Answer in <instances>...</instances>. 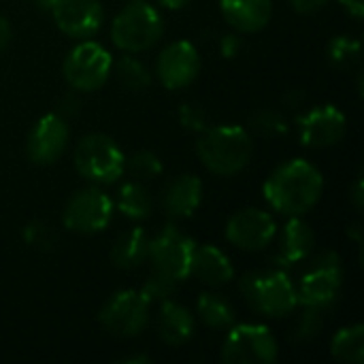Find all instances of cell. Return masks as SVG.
Instances as JSON below:
<instances>
[{
	"instance_id": "cell-29",
	"label": "cell",
	"mask_w": 364,
	"mask_h": 364,
	"mask_svg": "<svg viewBox=\"0 0 364 364\" xmlns=\"http://www.w3.org/2000/svg\"><path fill=\"white\" fill-rule=\"evenodd\" d=\"M126 168L136 179H154L162 173V162L154 151H136L128 158Z\"/></svg>"
},
{
	"instance_id": "cell-7",
	"label": "cell",
	"mask_w": 364,
	"mask_h": 364,
	"mask_svg": "<svg viewBox=\"0 0 364 364\" xmlns=\"http://www.w3.org/2000/svg\"><path fill=\"white\" fill-rule=\"evenodd\" d=\"M111 66H113L111 53L102 45L94 41H85L68 51L62 70L66 83L75 92H94L105 85Z\"/></svg>"
},
{
	"instance_id": "cell-35",
	"label": "cell",
	"mask_w": 364,
	"mask_h": 364,
	"mask_svg": "<svg viewBox=\"0 0 364 364\" xmlns=\"http://www.w3.org/2000/svg\"><path fill=\"white\" fill-rule=\"evenodd\" d=\"M328 0H290V4L299 11V13H314L318 9H322Z\"/></svg>"
},
{
	"instance_id": "cell-40",
	"label": "cell",
	"mask_w": 364,
	"mask_h": 364,
	"mask_svg": "<svg viewBox=\"0 0 364 364\" xmlns=\"http://www.w3.org/2000/svg\"><path fill=\"white\" fill-rule=\"evenodd\" d=\"M350 237H352V239H356V243H358V245L363 243V228H360V224H354V226L350 228Z\"/></svg>"
},
{
	"instance_id": "cell-24",
	"label": "cell",
	"mask_w": 364,
	"mask_h": 364,
	"mask_svg": "<svg viewBox=\"0 0 364 364\" xmlns=\"http://www.w3.org/2000/svg\"><path fill=\"white\" fill-rule=\"evenodd\" d=\"M196 309L200 320L213 331H226L235 324V309L220 294H209V292L200 294Z\"/></svg>"
},
{
	"instance_id": "cell-16",
	"label": "cell",
	"mask_w": 364,
	"mask_h": 364,
	"mask_svg": "<svg viewBox=\"0 0 364 364\" xmlns=\"http://www.w3.org/2000/svg\"><path fill=\"white\" fill-rule=\"evenodd\" d=\"M58 28L73 38H92L105 19L102 4L98 0H58L51 9Z\"/></svg>"
},
{
	"instance_id": "cell-27",
	"label": "cell",
	"mask_w": 364,
	"mask_h": 364,
	"mask_svg": "<svg viewBox=\"0 0 364 364\" xmlns=\"http://www.w3.org/2000/svg\"><path fill=\"white\" fill-rule=\"evenodd\" d=\"M363 45L352 36H337L328 45V60L339 68H350L360 62Z\"/></svg>"
},
{
	"instance_id": "cell-15",
	"label": "cell",
	"mask_w": 364,
	"mask_h": 364,
	"mask_svg": "<svg viewBox=\"0 0 364 364\" xmlns=\"http://www.w3.org/2000/svg\"><path fill=\"white\" fill-rule=\"evenodd\" d=\"M299 134L307 147H333L346 136V115L333 105L316 107L299 117Z\"/></svg>"
},
{
	"instance_id": "cell-4",
	"label": "cell",
	"mask_w": 364,
	"mask_h": 364,
	"mask_svg": "<svg viewBox=\"0 0 364 364\" xmlns=\"http://www.w3.org/2000/svg\"><path fill=\"white\" fill-rule=\"evenodd\" d=\"M164 32L162 15L156 6L143 0H132L126 4L111 23V41L115 47L139 53L154 47Z\"/></svg>"
},
{
	"instance_id": "cell-18",
	"label": "cell",
	"mask_w": 364,
	"mask_h": 364,
	"mask_svg": "<svg viewBox=\"0 0 364 364\" xmlns=\"http://www.w3.org/2000/svg\"><path fill=\"white\" fill-rule=\"evenodd\" d=\"M224 19L239 32L262 30L273 15V0H220Z\"/></svg>"
},
{
	"instance_id": "cell-14",
	"label": "cell",
	"mask_w": 364,
	"mask_h": 364,
	"mask_svg": "<svg viewBox=\"0 0 364 364\" xmlns=\"http://www.w3.org/2000/svg\"><path fill=\"white\" fill-rule=\"evenodd\" d=\"M66 145H68V126L64 117L58 113H47L34 124L26 143V154L34 164L47 166L53 164L64 154Z\"/></svg>"
},
{
	"instance_id": "cell-37",
	"label": "cell",
	"mask_w": 364,
	"mask_h": 364,
	"mask_svg": "<svg viewBox=\"0 0 364 364\" xmlns=\"http://www.w3.org/2000/svg\"><path fill=\"white\" fill-rule=\"evenodd\" d=\"M352 203L356 207V211H363L364 207V188H363V179H358L354 183V190H352Z\"/></svg>"
},
{
	"instance_id": "cell-23",
	"label": "cell",
	"mask_w": 364,
	"mask_h": 364,
	"mask_svg": "<svg viewBox=\"0 0 364 364\" xmlns=\"http://www.w3.org/2000/svg\"><path fill=\"white\" fill-rule=\"evenodd\" d=\"M117 209L122 211V215H126L130 220H145L154 211V200H151V194L143 188V183L130 181V183L122 186V190H119Z\"/></svg>"
},
{
	"instance_id": "cell-25",
	"label": "cell",
	"mask_w": 364,
	"mask_h": 364,
	"mask_svg": "<svg viewBox=\"0 0 364 364\" xmlns=\"http://www.w3.org/2000/svg\"><path fill=\"white\" fill-rule=\"evenodd\" d=\"M331 352L339 363L360 364L364 360V326L356 324L350 328H341L333 343H331Z\"/></svg>"
},
{
	"instance_id": "cell-3",
	"label": "cell",
	"mask_w": 364,
	"mask_h": 364,
	"mask_svg": "<svg viewBox=\"0 0 364 364\" xmlns=\"http://www.w3.org/2000/svg\"><path fill=\"white\" fill-rule=\"evenodd\" d=\"M241 292L252 309L267 318H286L290 316L296 305V288L284 269L273 271H254L243 275Z\"/></svg>"
},
{
	"instance_id": "cell-26",
	"label": "cell",
	"mask_w": 364,
	"mask_h": 364,
	"mask_svg": "<svg viewBox=\"0 0 364 364\" xmlns=\"http://www.w3.org/2000/svg\"><path fill=\"white\" fill-rule=\"evenodd\" d=\"M115 75H117L119 83L130 92H141L151 83V75H149L147 66L141 60L132 58V55H124L117 62Z\"/></svg>"
},
{
	"instance_id": "cell-6",
	"label": "cell",
	"mask_w": 364,
	"mask_h": 364,
	"mask_svg": "<svg viewBox=\"0 0 364 364\" xmlns=\"http://www.w3.org/2000/svg\"><path fill=\"white\" fill-rule=\"evenodd\" d=\"M341 284H343L341 258L335 252H324L311 262L309 271L303 275L296 288L299 305L326 311L339 299Z\"/></svg>"
},
{
	"instance_id": "cell-38",
	"label": "cell",
	"mask_w": 364,
	"mask_h": 364,
	"mask_svg": "<svg viewBox=\"0 0 364 364\" xmlns=\"http://www.w3.org/2000/svg\"><path fill=\"white\" fill-rule=\"evenodd\" d=\"M9 41H11V23L9 19L0 17V51L9 45Z\"/></svg>"
},
{
	"instance_id": "cell-22",
	"label": "cell",
	"mask_w": 364,
	"mask_h": 364,
	"mask_svg": "<svg viewBox=\"0 0 364 364\" xmlns=\"http://www.w3.org/2000/svg\"><path fill=\"white\" fill-rule=\"evenodd\" d=\"M147 252H149L147 232L143 228H130L115 239L111 247V262L117 269L132 271L147 260Z\"/></svg>"
},
{
	"instance_id": "cell-39",
	"label": "cell",
	"mask_w": 364,
	"mask_h": 364,
	"mask_svg": "<svg viewBox=\"0 0 364 364\" xmlns=\"http://www.w3.org/2000/svg\"><path fill=\"white\" fill-rule=\"evenodd\" d=\"M158 2L166 9H183L190 4V0H158Z\"/></svg>"
},
{
	"instance_id": "cell-19",
	"label": "cell",
	"mask_w": 364,
	"mask_h": 364,
	"mask_svg": "<svg viewBox=\"0 0 364 364\" xmlns=\"http://www.w3.org/2000/svg\"><path fill=\"white\" fill-rule=\"evenodd\" d=\"M200 198H203L200 179L194 175H181L166 186L162 194V207L166 215L175 220H183V218L194 215V211L200 205Z\"/></svg>"
},
{
	"instance_id": "cell-17",
	"label": "cell",
	"mask_w": 364,
	"mask_h": 364,
	"mask_svg": "<svg viewBox=\"0 0 364 364\" xmlns=\"http://www.w3.org/2000/svg\"><path fill=\"white\" fill-rule=\"evenodd\" d=\"M314 245H316V235L311 226L301 218H290V222L282 232V247L279 254L275 256V267L288 269L307 260L314 252Z\"/></svg>"
},
{
	"instance_id": "cell-32",
	"label": "cell",
	"mask_w": 364,
	"mask_h": 364,
	"mask_svg": "<svg viewBox=\"0 0 364 364\" xmlns=\"http://www.w3.org/2000/svg\"><path fill=\"white\" fill-rule=\"evenodd\" d=\"M23 239L30 247L47 252L55 245V232L51 230V226H47L45 222H32L28 224V228L23 230Z\"/></svg>"
},
{
	"instance_id": "cell-42",
	"label": "cell",
	"mask_w": 364,
	"mask_h": 364,
	"mask_svg": "<svg viewBox=\"0 0 364 364\" xmlns=\"http://www.w3.org/2000/svg\"><path fill=\"white\" fill-rule=\"evenodd\" d=\"M124 363L126 364H132V363L145 364V363H149V358H147V356H128V358H124Z\"/></svg>"
},
{
	"instance_id": "cell-10",
	"label": "cell",
	"mask_w": 364,
	"mask_h": 364,
	"mask_svg": "<svg viewBox=\"0 0 364 364\" xmlns=\"http://www.w3.org/2000/svg\"><path fill=\"white\" fill-rule=\"evenodd\" d=\"M149 299L141 290H122L100 309V324L115 337H136L149 322Z\"/></svg>"
},
{
	"instance_id": "cell-12",
	"label": "cell",
	"mask_w": 364,
	"mask_h": 364,
	"mask_svg": "<svg viewBox=\"0 0 364 364\" xmlns=\"http://www.w3.org/2000/svg\"><path fill=\"white\" fill-rule=\"evenodd\" d=\"M277 237V224L273 215L262 209L237 211L226 224V239L245 252H260Z\"/></svg>"
},
{
	"instance_id": "cell-41",
	"label": "cell",
	"mask_w": 364,
	"mask_h": 364,
	"mask_svg": "<svg viewBox=\"0 0 364 364\" xmlns=\"http://www.w3.org/2000/svg\"><path fill=\"white\" fill-rule=\"evenodd\" d=\"M36 4H38V9H43V11H49V13H51V9L58 4V0H36Z\"/></svg>"
},
{
	"instance_id": "cell-5",
	"label": "cell",
	"mask_w": 364,
	"mask_h": 364,
	"mask_svg": "<svg viewBox=\"0 0 364 364\" xmlns=\"http://www.w3.org/2000/svg\"><path fill=\"white\" fill-rule=\"evenodd\" d=\"M77 173L94 183H113L126 171V158L117 143L107 134L83 136L73 154Z\"/></svg>"
},
{
	"instance_id": "cell-31",
	"label": "cell",
	"mask_w": 364,
	"mask_h": 364,
	"mask_svg": "<svg viewBox=\"0 0 364 364\" xmlns=\"http://www.w3.org/2000/svg\"><path fill=\"white\" fill-rule=\"evenodd\" d=\"M175 288H177V282H173V279H168L166 275L154 271V273L147 277V282H145V286L141 288V292L149 299V303H162V301L171 299V294L175 292Z\"/></svg>"
},
{
	"instance_id": "cell-9",
	"label": "cell",
	"mask_w": 364,
	"mask_h": 364,
	"mask_svg": "<svg viewBox=\"0 0 364 364\" xmlns=\"http://www.w3.org/2000/svg\"><path fill=\"white\" fill-rule=\"evenodd\" d=\"M194 247L196 243L190 237H186L181 230L173 226H166L160 235L149 239L147 258L151 260L154 271L179 284L186 277H190Z\"/></svg>"
},
{
	"instance_id": "cell-20",
	"label": "cell",
	"mask_w": 364,
	"mask_h": 364,
	"mask_svg": "<svg viewBox=\"0 0 364 364\" xmlns=\"http://www.w3.org/2000/svg\"><path fill=\"white\" fill-rule=\"evenodd\" d=\"M194 335V316L179 303L166 299L160 303L158 314V337L166 346H183Z\"/></svg>"
},
{
	"instance_id": "cell-30",
	"label": "cell",
	"mask_w": 364,
	"mask_h": 364,
	"mask_svg": "<svg viewBox=\"0 0 364 364\" xmlns=\"http://www.w3.org/2000/svg\"><path fill=\"white\" fill-rule=\"evenodd\" d=\"M324 326V311L316 307H305V311L299 318V324L294 328V339L299 341H309L320 335Z\"/></svg>"
},
{
	"instance_id": "cell-34",
	"label": "cell",
	"mask_w": 364,
	"mask_h": 364,
	"mask_svg": "<svg viewBox=\"0 0 364 364\" xmlns=\"http://www.w3.org/2000/svg\"><path fill=\"white\" fill-rule=\"evenodd\" d=\"M220 51H222L224 58H237V53L241 51V38L235 36V34H226L220 41Z\"/></svg>"
},
{
	"instance_id": "cell-33",
	"label": "cell",
	"mask_w": 364,
	"mask_h": 364,
	"mask_svg": "<svg viewBox=\"0 0 364 364\" xmlns=\"http://www.w3.org/2000/svg\"><path fill=\"white\" fill-rule=\"evenodd\" d=\"M179 124L190 132H203L207 128V111L196 102H183L179 109Z\"/></svg>"
},
{
	"instance_id": "cell-13",
	"label": "cell",
	"mask_w": 364,
	"mask_h": 364,
	"mask_svg": "<svg viewBox=\"0 0 364 364\" xmlns=\"http://www.w3.org/2000/svg\"><path fill=\"white\" fill-rule=\"evenodd\" d=\"M158 77L164 87L181 90L188 87L200 70V58L190 41H175L166 45L156 64Z\"/></svg>"
},
{
	"instance_id": "cell-28",
	"label": "cell",
	"mask_w": 364,
	"mask_h": 364,
	"mask_svg": "<svg viewBox=\"0 0 364 364\" xmlns=\"http://www.w3.org/2000/svg\"><path fill=\"white\" fill-rule=\"evenodd\" d=\"M252 126L260 136H267V139L284 136L288 132V124H286L284 115L279 111H273V109L258 111L252 119Z\"/></svg>"
},
{
	"instance_id": "cell-21",
	"label": "cell",
	"mask_w": 364,
	"mask_h": 364,
	"mask_svg": "<svg viewBox=\"0 0 364 364\" xmlns=\"http://www.w3.org/2000/svg\"><path fill=\"white\" fill-rule=\"evenodd\" d=\"M203 284L209 286H224L232 279L235 271L230 260L213 245H196L192 256V271Z\"/></svg>"
},
{
	"instance_id": "cell-11",
	"label": "cell",
	"mask_w": 364,
	"mask_h": 364,
	"mask_svg": "<svg viewBox=\"0 0 364 364\" xmlns=\"http://www.w3.org/2000/svg\"><path fill=\"white\" fill-rule=\"evenodd\" d=\"M113 218V200L98 188H85L70 196L64 207L62 222L68 230L79 235L102 232Z\"/></svg>"
},
{
	"instance_id": "cell-1",
	"label": "cell",
	"mask_w": 364,
	"mask_h": 364,
	"mask_svg": "<svg viewBox=\"0 0 364 364\" xmlns=\"http://www.w3.org/2000/svg\"><path fill=\"white\" fill-rule=\"evenodd\" d=\"M324 192L322 173L307 160H288L279 164L264 183L267 203L288 218H301L311 211Z\"/></svg>"
},
{
	"instance_id": "cell-8",
	"label": "cell",
	"mask_w": 364,
	"mask_h": 364,
	"mask_svg": "<svg viewBox=\"0 0 364 364\" xmlns=\"http://www.w3.org/2000/svg\"><path fill=\"white\" fill-rule=\"evenodd\" d=\"M222 360L228 364H271L277 360V341L267 326H230L222 348Z\"/></svg>"
},
{
	"instance_id": "cell-36",
	"label": "cell",
	"mask_w": 364,
	"mask_h": 364,
	"mask_svg": "<svg viewBox=\"0 0 364 364\" xmlns=\"http://www.w3.org/2000/svg\"><path fill=\"white\" fill-rule=\"evenodd\" d=\"M346 9H348V13H352L356 19H360L364 15V0H339Z\"/></svg>"
},
{
	"instance_id": "cell-2",
	"label": "cell",
	"mask_w": 364,
	"mask_h": 364,
	"mask_svg": "<svg viewBox=\"0 0 364 364\" xmlns=\"http://www.w3.org/2000/svg\"><path fill=\"white\" fill-rule=\"evenodd\" d=\"M196 154L207 171L220 177L241 173L252 158V139L241 126H215L205 128Z\"/></svg>"
}]
</instances>
